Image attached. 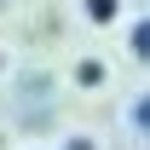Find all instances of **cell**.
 Here are the masks:
<instances>
[{"mask_svg": "<svg viewBox=\"0 0 150 150\" xmlns=\"http://www.w3.org/2000/svg\"><path fill=\"white\" fill-rule=\"evenodd\" d=\"M133 127L150 133V93H144V98H133Z\"/></svg>", "mask_w": 150, "mask_h": 150, "instance_id": "cell-4", "label": "cell"}, {"mask_svg": "<svg viewBox=\"0 0 150 150\" xmlns=\"http://www.w3.org/2000/svg\"><path fill=\"white\" fill-rule=\"evenodd\" d=\"M58 150H98V144H93V139H87V133H75V139H64V144H58Z\"/></svg>", "mask_w": 150, "mask_h": 150, "instance_id": "cell-5", "label": "cell"}, {"mask_svg": "<svg viewBox=\"0 0 150 150\" xmlns=\"http://www.w3.org/2000/svg\"><path fill=\"white\" fill-rule=\"evenodd\" d=\"M127 46H133V58H139V64H150V18H139V23H133Z\"/></svg>", "mask_w": 150, "mask_h": 150, "instance_id": "cell-3", "label": "cell"}, {"mask_svg": "<svg viewBox=\"0 0 150 150\" xmlns=\"http://www.w3.org/2000/svg\"><path fill=\"white\" fill-rule=\"evenodd\" d=\"M81 12H87V23L110 29V23H121V0H81Z\"/></svg>", "mask_w": 150, "mask_h": 150, "instance_id": "cell-2", "label": "cell"}, {"mask_svg": "<svg viewBox=\"0 0 150 150\" xmlns=\"http://www.w3.org/2000/svg\"><path fill=\"white\" fill-rule=\"evenodd\" d=\"M104 81H110V64H104V58H75V87L93 93V87H104Z\"/></svg>", "mask_w": 150, "mask_h": 150, "instance_id": "cell-1", "label": "cell"}, {"mask_svg": "<svg viewBox=\"0 0 150 150\" xmlns=\"http://www.w3.org/2000/svg\"><path fill=\"white\" fill-rule=\"evenodd\" d=\"M0 64H6V58H0Z\"/></svg>", "mask_w": 150, "mask_h": 150, "instance_id": "cell-6", "label": "cell"}]
</instances>
